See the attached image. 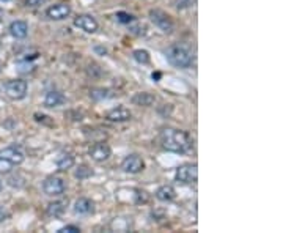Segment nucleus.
Returning <instances> with one entry per match:
<instances>
[{"label": "nucleus", "instance_id": "1", "mask_svg": "<svg viewBox=\"0 0 283 233\" xmlns=\"http://www.w3.org/2000/svg\"><path fill=\"white\" fill-rule=\"evenodd\" d=\"M160 144L164 150L176 153V154H182L190 150L194 142L189 132L186 131H181L176 128H164L160 131Z\"/></svg>", "mask_w": 283, "mask_h": 233}, {"label": "nucleus", "instance_id": "2", "mask_svg": "<svg viewBox=\"0 0 283 233\" xmlns=\"http://www.w3.org/2000/svg\"><path fill=\"white\" fill-rule=\"evenodd\" d=\"M166 56L168 62L176 68H190L194 65V56L192 52L180 44H173L166 50Z\"/></svg>", "mask_w": 283, "mask_h": 233}, {"label": "nucleus", "instance_id": "3", "mask_svg": "<svg viewBox=\"0 0 283 233\" xmlns=\"http://www.w3.org/2000/svg\"><path fill=\"white\" fill-rule=\"evenodd\" d=\"M150 19H151V22H153L156 27H159L164 34H172L173 28H175V24H173L170 16L164 12H160V10H151Z\"/></svg>", "mask_w": 283, "mask_h": 233}, {"label": "nucleus", "instance_id": "4", "mask_svg": "<svg viewBox=\"0 0 283 233\" xmlns=\"http://www.w3.org/2000/svg\"><path fill=\"white\" fill-rule=\"evenodd\" d=\"M176 182L182 183V184H192L197 182L198 178V170H197V166L195 164H184L176 168V174H175Z\"/></svg>", "mask_w": 283, "mask_h": 233}, {"label": "nucleus", "instance_id": "5", "mask_svg": "<svg viewBox=\"0 0 283 233\" xmlns=\"http://www.w3.org/2000/svg\"><path fill=\"white\" fill-rule=\"evenodd\" d=\"M42 190H44L46 196L58 197L64 192V190H66V183H64L63 178L49 176V178L44 180V183H42Z\"/></svg>", "mask_w": 283, "mask_h": 233}, {"label": "nucleus", "instance_id": "6", "mask_svg": "<svg viewBox=\"0 0 283 233\" xmlns=\"http://www.w3.org/2000/svg\"><path fill=\"white\" fill-rule=\"evenodd\" d=\"M5 93L8 98L12 100H22L27 94V82L22 79H16V80H10L5 84Z\"/></svg>", "mask_w": 283, "mask_h": 233}, {"label": "nucleus", "instance_id": "7", "mask_svg": "<svg viewBox=\"0 0 283 233\" xmlns=\"http://www.w3.org/2000/svg\"><path fill=\"white\" fill-rule=\"evenodd\" d=\"M88 154L92 156V160L96 162H104L108 158L112 156V148L104 142H96L90 146Z\"/></svg>", "mask_w": 283, "mask_h": 233}, {"label": "nucleus", "instance_id": "8", "mask_svg": "<svg viewBox=\"0 0 283 233\" xmlns=\"http://www.w3.org/2000/svg\"><path fill=\"white\" fill-rule=\"evenodd\" d=\"M122 168L126 174H140L145 168V162L138 154H129L123 160Z\"/></svg>", "mask_w": 283, "mask_h": 233}, {"label": "nucleus", "instance_id": "9", "mask_svg": "<svg viewBox=\"0 0 283 233\" xmlns=\"http://www.w3.org/2000/svg\"><path fill=\"white\" fill-rule=\"evenodd\" d=\"M0 158H5V160H8L13 166H19V164L24 162L26 154H24V152L20 150L19 146L12 145V146L4 148V150H0Z\"/></svg>", "mask_w": 283, "mask_h": 233}, {"label": "nucleus", "instance_id": "10", "mask_svg": "<svg viewBox=\"0 0 283 233\" xmlns=\"http://www.w3.org/2000/svg\"><path fill=\"white\" fill-rule=\"evenodd\" d=\"M74 26L76 27H79L80 30L86 32V34H94V32L98 30V20L90 16V14H80L74 19Z\"/></svg>", "mask_w": 283, "mask_h": 233}, {"label": "nucleus", "instance_id": "11", "mask_svg": "<svg viewBox=\"0 0 283 233\" xmlns=\"http://www.w3.org/2000/svg\"><path fill=\"white\" fill-rule=\"evenodd\" d=\"M71 14V6L68 4H57L46 10V16L52 20H62Z\"/></svg>", "mask_w": 283, "mask_h": 233}, {"label": "nucleus", "instance_id": "12", "mask_svg": "<svg viewBox=\"0 0 283 233\" xmlns=\"http://www.w3.org/2000/svg\"><path fill=\"white\" fill-rule=\"evenodd\" d=\"M130 116H132L130 110H129L128 108H123V106H120V108H115V109H112L110 112L107 114V120L116 122V123H122V122H128V120H130Z\"/></svg>", "mask_w": 283, "mask_h": 233}, {"label": "nucleus", "instance_id": "13", "mask_svg": "<svg viewBox=\"0 0 283 233\" xmlns=\"http://www.w3.org/2000/svg\"><path fill=\"white\" fill-rule=\"evenodd\" d=\"M10 34H12L14 38H26L27 34H28V26L26 20H14L10 26Z\"/></svg>", "mask_w": 283, "mask_h": 233}, {"label": "nucleus", "instance_id": "14", "mask_svg": "<svg viewBox=\"0 0 283 233\" xmlns=\"http://www.w3.org/2000/svg\"><path fill=\"white\" fill-rule=\"evenodd\" d=\"M64 102V96L57 92V90H50L46 93L44 96V106L46 108H57V106H62Z\"/></svg>", "mask_w": 283, "mask_h": 233}, {"label": "nucleus", "instance_id": "15", "mask_svg": "<svg viewBox=\"0 0 283 233\" xmlns=\"http://www.w3.org/2000/svg\"><path fill=\"white\" fill-rule=\"evenodd\" d=\"M156 101V96L151 93H146V92H142V93H136L132 96V102L136 106H144V108H150V106H153Z\"/></svg>", "mask_w": 283, "mask_h": 233}, {"label": "nucleus", "instance_id": "16", "mask_svg": "<svg viewBox=\"0 0 283 233\" xmlns=\"http://www.w3.org/2000/svg\"><path fill=\"white\" fill-rule=\"evenodd\" d=\"M74 211L78 214H90L94 211V204L90 198H79L78 202L74 204Z\"/></svg>", "mask_w": 283, "mask_h": 233}, {"label": "nucleus", "instance_id": "17", "mask_svg": "<svg viewBox=\"0 0 283 233\" xmlns=\"http://www.w3.org/2000/svg\"><path fill=\"white\" fill-rule=\"evenodd\" d=\"M56 164L58 170H68V168L74 166V156L71 153H60L56 160Z\"/></svg>", "mask_w": 283, "mask_h": 233}, {"label": "nucleus", "instance_id": "18", "mask_svg": "<svg viewBox=\"0 0 283 233\" xmlns=\"http://www.w3.org/2000/svg\"><path fill=\"white\" fill-rule=\"evenodd\" d=\"M156 198L160 200V202H172V200L175 198V189H173L172 186H168V184L160 186L156 190Z\"/></svg>", "mask_w": 283, "mask_h": 233}, {"label": "nucleus", "instance_id": "19", "mask_svg": "<svg viewBox=\"0 0 283 233\" xmlns=\"http://www.w3.org/2000/svg\"><path fill=\"white\" fill-rule=\"evenodd\" d=\"M64 208H66V202L64 200H60V202H54V204H49L48 205V210L46 213L50 216V218H58L64 213Z\"/></svg>", "mask_w": 283, "mask_h": 233}, {"label": "nucleus", "instance_id": "20", "mask_svg": "<svg viewBox=\"0 0 283 233\" xmlns=\"http://www.w3.org/2000/svg\"><path fill=\"white\" fill-rule=\"evenodd\" d=\"M92 175H93V170L88 166H79L78 168H76V172H74V176L79 178V180H86V178H90Z\"/></svg>", "mask_w": 283, "mask_h": 233}, {"label": "nucleus", "instance_id": "21", "mask_svg": "<svg viewBox=\"0 0 283 233\" xmlns=\"http://www.w3.org/2000/svg\"><path fill=\"white\" fill-rule=\"evenodd\" d=\"M134 58H136L138 63H142V65H146V63H150V54H148L146 50H144V49L134 50Z\"/></svg>", "mask_w": 283, "mask_h": 233}, {"label": "nucleus", "instance_id": "22", "mask_svg": "<svg viewBox=\"0 0 283 233\" xmlns=\"http://www.w3.org/2000/svg\"><path fill=\"white\" fill-rule=\"evenodd\" d=\"M13 167L14 166L8 160H5V158H0V174H10Z\"/></svg>", "mask_w": 283, "mask_h": 233}, {"label": "nucleus", "instance_id": "23", "mask_svg": "<svg viewBox=\"0 0 283 233\" xmlns=\"http://www.w3.org/2000/svg\"><path fill=\"white\" fill-rule=\"evenodd\" d=\"M116 20H120V22L122 24H130L134 20V16H130L129 13H124V12H120V13H116Z\"/></svg>", "mask_w": 283, "mask_h": 233}, {"label": "nucleus", "instance_id": "24", "mask_svg": "<svg viewBox=\"0 0 283 233\" xmlns=\"http://www.w3.org/2000/svg\"><path fill=\"white\" fill-rule=\"evenodd\" d=\"M90 96H92L93 100L107 98V90H93V92H90Z\"/></svg>", "mask_w": 283, "mask_h": 233}, {"label": "nucleus", "instance_id": "25", "mask_svg": "<svg viewBox=\"0 0 283 233\" xmlns=\"http://www.w3.org/2000/svg\"><path fill=\"white\" fill-rule=\"evenodd\" d=\"M48 0H26V5L30 8H38L41 5H44Z\"/></svg>", "mask_w": 283, "mask_h": 233}, {"label": "nucleus", "instance_id": "26", "mask_svg": "<svg viewBox=\"0 0 283 233\" xmlns=\"http://www.w3.org/2000/svg\"><path fill=\"white\" fill-rule=\"evenodd\" d=\"M76 232H80V228L76 226H66L58 230V233H76Z\"/></svg>", "mask_w": 283, "mask_h": 233}, {"label": "nucleus", "instance_id": "27", "mask_svg": "<svg viewBox=\"0 0 283 233\" xmlns=\"http://www.w3.org/2000/svg\"><path fill=\"white\" fill-rule=\"evenodd\" d=\"M5 218H6V211H5L4 206H0V222L5 220Z\"/></svg>", "mask_w": 283, "mask_h": 233}, {"label": "nucleus", "instance_id": "28", "mask_svg": "<svg viewBox=\"0 0 283 233\" xmlns=\"http://www.w3.org/2000/svg\"><path fill=\"white\" fill-rule=\"evenodd\" d=\"M160 78V72H153V79H159Z\"/></svg>", "mask_w": 283, "mask_h": 233}, {"label": "nucleus", "instance_id": "29", "mask_svg": "<svg viewBox=\"0 0 283 233\" xmlns=\"http://www.w3.org/2000/svg\"><path fill=\"white\" fill-rule=\"evenodd\" d=\"M96 50H98V52H102V54H106V49H102V48H96Z\"/></svg>", "mask_w": 283, "mask_h": 233}, {"label": "nucleus", "instance_id": "30", "mask_svg": "<svg viewBox=\"0 0 283 233\" xmlns=\"http://www.w3.org/2000/svg\"><path fill=\"white\" fill-rule=\"evenodd\" d=\"M4 18V10H0V19Z\"/></svg>", "mask_w": 283, "mask_h": 233}, {"label": "nucleus", "instance_id": "31", "mask_svg": "<svg viewBox=\"0 0 283 233\" xmlns=\"http://www.w3.org/2000/svg\"><path fill=\"white\" fill-rule=\"evenodd\" d=\"M4 68V63H2V60H0V70H2Z\"/></svg>", "mask_w": 283, "mask_h": 233}, {"label": "nucleus", "instance_id": "32", "mask_svg": "<svg viewBox=\"0 0 283 233\" xmlns=\"http://www.w3.org/2000/svg\"><path fill=\"white\" fill-rule=\"evenodd\" d=\"M2 188H4V184H2V182H0V190H2Z\"/></svg>", "mask_w": 283, "mask_h": 233}, {"label": "nucleus", "instance_id": "33", "mask_svg": "<svg viewBox=\"0 0 283 233\" xmlns=\"http://www.w3.org/2000/svg\"><path fill=\"white\" fill-rule=\"evenodd\" d=\"M4 2H10V0H4Z\"/></svg>", "mask_w": 283, "mask_h": 233}]
</instances>
